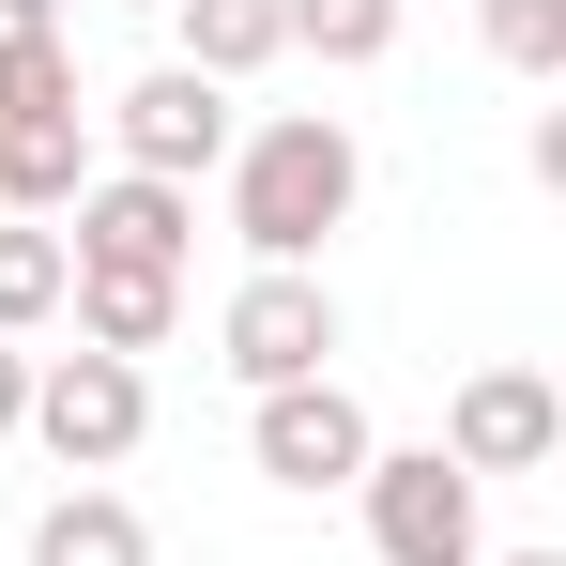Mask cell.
Here are the masks:
<instances>
[{"label": "cell", "instance_id": "277c9868", "mask_svg": "<svg viewBox=\"0 0 566 566\" xmlns=\"http://www.w3.org/2000/svg\"><path fill=\"white\" fill-rule=\"evenodd\" d=\"M245 460L276 474V490H353V474L382 460V429H368V398L322 368V382H276V398H245Z\"/></svg>", "mask_w": 566, "mask_h": 566}, {"label": "cell", "instance_id": "5bb4252c", "mask_svg": "<svg viewBox=\"0 0 566 566\" xmlns=\"http://www.w3.org/2000/svg\"><path fill=\"white\" fill-rule=\"evenodd\" d=\"M62 276H77V261H62V230H31V214H15V230H0V337L62 322Z\"/></svg>", "mask_w": 566, "mask_h": 566}, {"label": "cell", "instance_id": "30bf717a", "mask_svg": "<svg viewBox=\"0 0 566 566\" xmlns=\"http://www.w3.org/2000/svg\"><path fill=\"white\" fill-rule=\"evenodd\" d=\"M77 185H93V123H77V107H62V123H0V199H15L31 230H46Z\"/></svg>", "mask_w": 566, "mask_h": 566}, {"label": "cell", "instance_id": "ffe728a7", "mask_svg": "<svg viewBox=\"0 0 566 566\" xmlns=\"http://www.w3.org/2000/svg\"><path fill=\"white\" fill-rule=\"evenodd\" d=\"M138 15H169V0H138Z\"/></svg>", "mask_w": 566, "mask_h": 566}, {"label": "cell", "instance_id": "7c38bea8", "mask_svg": "<svg viewBox=\"0 0 566 566\" xmlns=\"http://www.w3.org/2000/svg\"><path fill=\"white\" fill-rule=\"evenodd\" d=\"M31 566H154V521H138L123 490H62V505L31 521Z\"/></svg>", "mask_w": 566, "mask_h": 566}, {"label": "cell", "instance_id": "6da1fadb", "mask_svg": "<svg viewBox=\"0 0 566 566\" xmlns=\"http://www.w3.org/2000/svg\"><path fill=\"white\" fill-rule=\"evenodd\" d=\"M353 199H368V138L337 123V107H276V123H245L230 138V230H245V261H322V230H353Z\"/></svg>", "mask_w": 566, "mask_h": 566}, {"label": "cell", "instance_id": "ba28073f", "mask_svg": "<svg viewBox=\"0 0 566 566\" xmlns=\"http://www.w3.org/2000/svg\"><path fill=\"white\" fill-rule=\"evenodd\" d=\"M552 444H566V398L536 368H474L460 398H444V460H460L474 490H490V474H536Z\"/></svg>", "mask_w": 566, "mask_h": 566}, {"label": "cell", "instance_id": "2e32d148", "mask_svg": "<svg viewBox=\"0 0 566 566\" xmlns=\"http://www.w3.org/2000/svg\"><path fill=\"white\" fill-rule=\"evenodd\" d=\"M62 107H77V46L46 31V46H15V62H0V123H62Z\"/></svg>", "mask_w": 566, "mask_h": 566}, {"label": "cell", "instance_id": "3957f363", "mask_svg": "<svg viewBox=\"0 0 566 566\" xmlns=\"http://www.w3.org/2000/svg\"><path fill=\"white\" fill-rule=\"evenodd\" d=\"M353 490H368V552H382V566H490L474 474L444 460V444H382Z\"/></svg>", "mask_w": 566, "mask_h": 566}, {"label": "cell", "instance_id": "8992f818", "mask_svg": "<svg viewBox=\"0 0 566 566\" xmlns=\"http://www.w3.org/2000/svg\"><path fill=\"white\" fill-rule=\"evenodd\" d=\"M214 353H230V382H245V398H276V382H322V368H337V291H322V276H291V261H261V276L230 291Z\"/></svg>", "mask_w": 566, "mask_h": 566}, {"label": "cell", "instance_id": "7a4b0ae2", "mask_svg": "<svg viewBox=\"0 0 566 566\" xmlns=\"http://www.w3.org/2000/svg\"><path fill=\"white\" fill-rule=\"evenodd\" d=\"M15 429H31L46 460L93 490V474H123V460H138V429H154V382L123 368V353H46V368H31V413H15Z\"/></svg>", "mask_w": 566, "mask_h": 566}, {"label": "cell", "instance_id": "4fadbf2b", "mask_svg": "<svg viewBox=\"0 0 566 566\" xmlns=\"http://www.w3.org/2000/svg\"><path fill=\"white\" fill-rule=\"evenodd\" d=\"M276 31L322 62V77H368V62H398V0H276Z\"/></svg>", "mask_w": 566, "mask_h": 566}, {"label": "cell", "instance_id": "9a60e30c", "mask_svg": "<svg viewBox=\"0 0 566 566\" xmlns=\"http://www.w3.org/2000/svg\"><path fill=\"white\" fill-rule=\"evenodd\" d=\"M474 31L505 77H566V0H474Z\"/></svg>", "mask_w": 566, "mask_h": 566}, {"label": "cell", "instance_id": "ac0fdd59", "mask_svg": "<svg viewBox=\"0 0 566 566\" xmlns=\"http://www.w3.org/2000/svg\"><path fill=\"white\" fill-rule=\"evenodd\" d=\"M15 413H31V353L0 337V444H15Z\"/></svg>", "mask_w": 566, "mask_h": 566}, {"label": "cell", "instance_id": "9c48e42d", "mask_svg": "<svg viewBox=\"0 0 566 566\" xmlns=\"http://www.w3.org/2000/svg\"><path fill=\"white\" fill-rule=\"evenodd\" d=\"M62 306H77V353H169V322H185V276H62Z\"/></svg>", "mask_w": 566, "mask_h": 566}, {"label": "cell", "instance_id": "8fae6325", "mask_svg": "<svg viewBox=\"0 0 566 566\" xmlns=\"http://www.w3.org/2000/svg\"><path fill=\"white\" fill-rule=\"evenodd\" d=\"M169 15H185V77H214V93H245L261 62H291L276 0H169Z\"/></svg>", "mask_w": 566, "mask_h": 566}, {"label": "cell", "instance_id": "52a82bcc", "mask_svg": "<svg viewBox=\"0 0 566 566\" xmlns=\"http://www.w3.org/2000/svg\"><path fill=\"white\" fill-rule=\"evenodd\" d=\"M107 138H123V169H154V185H199V169H230V93L185 77V62H154V77H123L107 93Z\"/></svg>", "mask_w": 566, "mask_h": 566}, {"label": "cell", "instance_id": "e0dca14e", "mask_svg": "<svg viewBox=\"0 0 566 566\" xmlns=\"http://www.w3.org/2000/svg\"><path fill=\"white\" fill-rule=\"evenodd\" d=\"M46 31H62L46 0H0V62H15V46H46Z\"/></svg>", "mask_w": 566, "mask_h": 566}, {"label": "cell", "instance_id": "d6986e66", "mask_svg": "<svg viewBox=\"0 0 566 566\" xmlns=\"http://www.w3.org/2000/svg\"><path fill=\"white\" fill-rule=\"evenodd\" d=\"M490 566H566V552H490Z\"/></svg>", "mask_w": 566, "mask_h": 566}, {"label": "cell", "instance_id": "5b68a950", "mask_svg": "<svg viewBox=\"0 0 566 566\" xmlns=\"http://www.w3.org/2000/svg\"><path fill=\"white\" fill-rule=\"evenodd\" d=\"M62 214H77V230H62L77 276H185V245H199V185H154V169H107V185H77Z\"/></svg>", "mask_w": 566, "mask_h": 566}]
</instances>
